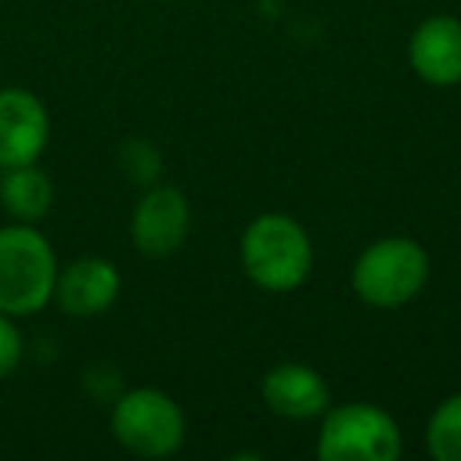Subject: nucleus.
I'll return each instance as SVG.
<instances>
[{"label":"nucleus","mask_w":461,"mask_h":461,"mask_svg":"<svg viewBox=\"0 0 461 461\" xmlns=\"http://www.w3.org/2000/svg\"><path fill=\"white\" fill-rule=\"evenodd\" d=\"M51 140V117L41 98L20 86L0 89V167L35 165Z\"/></svg>","instance_id":"nucleus-7"},{"label":"nucleus","mask_w":461,"mask_h":461,"mask_svg":"<svg viewBox=\"0 0 461 461\" xmlns=\"http://www.w3.org/2000/svg\"><path fill=\"white\" fill-rule=\"evenodd\" d=\"M20 360H23V335L16 329L14 316L0 313V376H10L20 366Z\"/></svg>","instance_id":"nucleus-14"},{"label":"nucleus","mask_w":461,"mask_h":461,"mask_svg":"<svg viewBox=\"0 0 461 461\" xmlns=\"http://www.w3.org/2000/svg\"><path fill=\"white\" fill-rule=\"evenodd\" d=\"M429 282V257L417 240L392 234L373 240L351 266V288L366 307L398 310Z\"/></svg>","instance_id":"nucleus-3"},{"label":"nucleus","mask_w":461,"mask_h":461,"mask_svg":"<svg viewBox=\"0 0 461 461\" xmlns=\"http://www.w3.org/2000/svg\"><path fill=\"white\" fill-rule=\"evenodd\" d=\"M117 297H121V272L104 257H79L58 272L54 301L77 320L108 313Z\"/></svg>","instance_id":"nucleus-9"},{"label":"nucleus","mask_w":461,"mask_h":461,"mask_svg":"<svg viewBox=\"0 0 461 461\" xmlns=\"http://www.w3.org/2000/svg\"><path fill=\"white\" fill-rule=\"evenodd\" d=\"M266 408L285 420H320L332 404L329 383L307 364L282 360L259 383Z\"/></svg>","instance_id":"nucleus-8"},{"label":"nucleus","mask_w":461,"mask_h":461,"mask_svg":"<svg viewBox=\"0 0 461 461\" xmlns=\"http://www.w3.org/2000/svg\"><path fill=\"white\" fill-rule=\"evenodd\" d=\"M58 257L32 224L0 228V313L32 316L54 301Z\"/></svg>","instance_id":"nucleus-2"},{"label":"nucleus","mask_w":461,"mask_h":461,"mask_svg":"<svg viewBox=\"0 0 461 461\" xmlns=\"http://www.w3.org/2000/svg\"><path fill=\"white\" fill-rule=\"evenodd\" d=\"M111 433L136 458H167L184 446L186 417L167 392L140 385L117 398L111 411Z\"/></svg>","instance_id":"nucleus-5"},{"label":"nucleus","mask_w":461,"mask_h":461,"mask_svg":"<svg viewBox=\"0 0 461 461\" xmlns=\"http://www.w3.org/2000/svg\"><path fill=\"white\" fill-rule=\"evenodd\" d=\"M190 203L171 184H152L130 215V240L149 259H165L186 244Z\"/></svg>","instance_id":"nucleus-6"},{"label":"nucleus","mask_w":461,"mask_h":461,"mask_svg":"<svg viewBox=\"0 0 461 461\" xmlns=\"http://www.w3.org/2000/svg\"><path fill=\"white\" fill-rule=\"evenodd\" d=\"M408 64L433 89H452L461 83V20L429 16L411 32Z\"/></svg>","instance_id":"nucleus-10"},{"label":"nucleus","mask_w":461,"mask_h":461,"mask_svg":"<svg viewBox=\"0 0 461 461\" xmlns=\"http://www.w3.org/2000/svg\"><path fill=\"white\" fill-rule=\"evenodd\" d=\"M427 452L436 461H461V392L433 408L427 420Z\"/></svg>","instance_id":"nucleus-12"},{"label":"nucleus","mask_w":461,"mask_h":461,"mask_svg":"<svg viewBox=\"0 0 461 461\" xmlns=\"http://www.w3.org/2000/svg\"><path fill=\"white\" fill-rule=\"evenodd\" d=\"M121 171L140 186L158 184V174H161L158 149L146 140H127L121 149Z\"/></svg>","instance_id":"nucleus-13"},{"label":"nucleus","mask_w":461,"mask_h":461,"mask_svg":"<svg viewBox=\"0 0 461 461\" xmlns=\"http://www.w3.org/2000/svg\"><path fill=\"white\" fill-rule=\"evenodd\" d=\"M240 266L266 294H291L313 272V244L297 218L263 212L240 234Z\"/></svg>","instance_id":"nucleus-1"},{"label":"nucleus","mask_w":461,"mask_h":461,"mask_svg":"<svg viewBox=\"0 0 461 461\" xmlns=\"http://www.w3.org/2000/svg\"><path fill=\"white\" fill-rule=\"evenodd\" d=\"M0 177V203L14 215V221L35 224L51 212L54 203V184L39 165H20L4 167Z\"/></svg>","instance_id":"nucleus-11"},{"label":"nucleus","mask_w":461,"mask_h":461,"mask_svg":"<svg viewBox=\"0 0 461 461\" xmlns=\"http://www.w3.org/2000/svg\"><path fill=\"white\" fill-rule=\"evenodd\" d=\"M402 452V427L379 404H329V411L320 417V436H316L320 461H398Z\"/></svg>","instance_id":"nucleus-4"}]
</instances>
